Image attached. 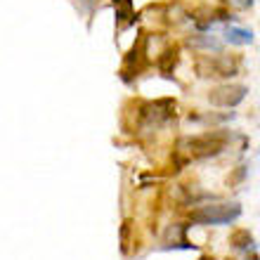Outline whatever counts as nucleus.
<instances>
[{"mask_svg":"<svg viewBox=\"0 0 260 260\" xmlns=\"http://www.w3.org/2000/svg\"><path fill=\"white\" fill-rule=\"evenodd\" d=\"M232 137L234 135L225 128L208 130V133H201V135L180 140V151H185L187 154V161H206V158H215L230 147Z\"/></svg>","mask_w":260,"mask_h":260,"instance_id":"f257e3e1","label":"nucleus"},{"mask_svg":"<svg viewBox=\"0 0 260 260\" xmlns=\"http://www.w3.org/2000/svg\"><path fill=\"white\" fill-rule=\"evenodd\" d=\"M241 218V206L239 204H208L201 208H194L189 213V222L194 225H232Z\"/></svg>","mask_w":260,"mask_h":260,"instance_id":"f03ea898","label":"nucleus"},{"mask_svg":"<svg viewBox=\"0 0 260 260\" xmlns=\"http://www.w3.org/2000/svg\"><path fill=\"white\" fill-rule=\"evenodd\" d=\"M197 71L199 76L206 78H234L241 74V64L237 57L230 55H218V57H204L197 62Z\"/></svg>","mask_w":260,"mask_h":260,"instance_id":"7ed1b4c3","label":"nucleus"},{"mask_svg":"<svg viewBox=\"0 0 260 260\" xmlns=\"http://www.w3.org/2000/svg\"><path fill=\"white\" fill-rule=\"evenodd\" d=\"M175 102L173 100H158V102H144L140 107V121L144 128L156 130L161 125H166L175 116Z\"/></svg>","mask_w":260,"mask_h":260,"instance_id":"20e7f679","label":"nucleus"},{"mask_svg":"<svg viewBox=\"0 0 260 260\" xmlns=\"http://www.w3.org/2000/svg\"><path fill=\"white\" fill-rule=\"evenodd\" d=\"M248 95L246 85H237V83H222L218 88H213L208 92V102L213 107H220V109H234L239 107Z\"/></svg>","mask_w":260,"mask_h":260,"instance_id":"39448f33","label":"nucleus"},{"mask_svg":"<svg viewBox=\"0 0 260 260\" xmlns=\"http://www.w3.org/2000/svg\"><path fill=\"white\" fill-rule=\"evenodd\" d=\"M187 45L189 48H194V50H208V52H222V41L220 38H215V36H211V34H194V36H189L187 38Z\"/></svg>","mask_w":260,"mask_h":260,"instance_id":"423d86ee","label":"nucleus"},{"mask_svg":"<svg viewBox=\"0 0 260 260\" xmlns=\"http://www.w3.org/2000/svg\"><path fill=\"white\" fill-rule=\"evenodd\" d=\"M222 36H225V43L230 45H251L253 43V34H251V28H244V26H225L222 28Z\"/></svg>","mask_w":260,"mask_h":260,"instance_id":"0eeeda50","label":"nucleus"},{"mask_svg":"<svg viewBox=\"0 0 260 260\" xmlns=\"http://www.w3.org/2000/svg\"><path fill=\"white\" fill-rule=\"evenodd\" d=\"M230 246H232L234 251L248 253V251H255V239H253V234L248 232V230L239 227V230H234V232L230 234Z\"/></svg>","mask_w":260,"mask_h":260,"instance_id":"6e6552de","label":"nucleus"},{"mask_svg":"<svg viewBox=\"0 0 260 260\" xmlns=\"http://www.w3.org/2000/svg\"><path fill=\"white\" fill-rule=\"evenodd\" d=\"M116 7V21L121 24V28L133 26L137 21V14L133 12V0H111Z\"/></svg>","mask_w":260,"mask_h":260,"instance_id":"1a4fd4ad","label":"nucleus"},{"mask_svg":"<svg viewBox=\"0 0 260 260\" xmlns=\"http://www.w3.org/2000/svg\"><path fill=\"white\" fill-rule=\"evenodd\" d=\"M178 59H180V48L178 45H173V48H168L164 55L158 57V71H161L164 76H171L173 69H175V64H178Z\"/></svg>","mask_w":260,"mask_h":260,"instance_id":"9d476101","label":"nucleus"},{"mask_svg":"<svg viewBox=\"0 0 260 260\" xmlns=\"http://www.w3.org/2000/svg\"><path fill=\"white\" fill-rule=\"evenodd\" d=\"M197 244H192L189 239H182V241H173V244H164L158 251H197Z\"/></svg>","mask_w":260,"mask_h":260,"instance_id":"9b49d317","label":"nucleus"},{"mask_svg":"<svg viewBox=\"0 0 260 260\" xmlns=\"http://www.w3.org/2000/svg\"><path fill=\"white\" fill-rule=\"evenodd\" d=\"M255 0H225L227 7H232V10H237V12H244V10H251L253 7Z\"/></svg>","mask_w":260,"mask_h":260,"instance_id":"f8f14e48","label":"nucleus"},{"mask_svg":"<svg viewBox=\"0 0 260 260\" xmlns=\"http://www.w3.org/2000/svg\"><path fill=\"white\" fill-rule=\"evenodd\" d=\"M76 5H78V10H81V12L90 14L97 5H100V0H76Z\"/></svg>","mask_w":260,"mask_h":260,"instance_id":"ddd939ff","label":"nucleus"},{"mask_svg":"<svg viewBox=\"0 0 260 260\" xmlns=\"http://www.w3.org/2000/svg\"><path fill=\"white\" fill-rule=\"evenodd\" d=\"M246 173H248L246 166H239V168H237V173H234V178H232V180H227V182H230V185H239V182H244Z\"/></svg>","mask_w":260,"mask_h":260,"instance_id":"4468645a","label":"nucleus"}]
</instances>
